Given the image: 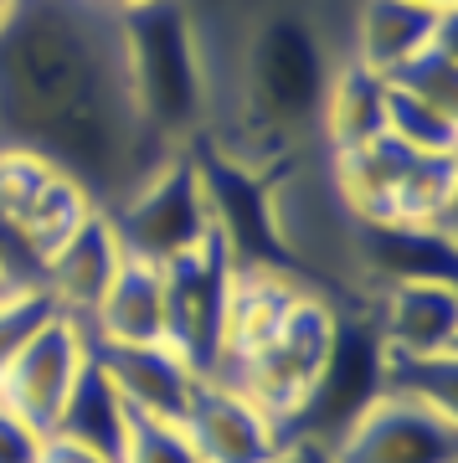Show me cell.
<instances>
[{
	"mask_svg": "<svg viewBox=\"0 0 458 463\" xmlns=\"http://www.w3.org/2000/svg\"><path fill=\"white\" fill-rule=\"evenodd\" d=\"M294 453H299V463H335L329 448H314V443H294Z\"/></svg>",
	"mask_w": 458,
	"mask_h": 463,
	"instance_id": "obj_32",
	"label": "cell"
},
{
	"mask_svg": "<svg viewBox=\"0 0 458 463\" xmlns=\"http://www.w3.org/2000/svg\"><path fill=\"white\" fill-rule=\"evenodd\" d=\"M88 345H155L165 340V283L155 263L124 258L119 279L99 298V309L82 319Z\"/></svg>",
	"mask_w": 458,
	"mask_h": 463,
	"instance_id": "obj_17",
	"label": "cell"
},
{
	"mask_svg": "<svg viewBox=\"0 0 458 463\" xmlns=\"http://www.w3.org/2000/svg\"><path fill=\"white\" fill-rule=\"evenodd\" d=\"M5 11H11V5H0V21H5Z\"/></svg>",
	"mask_w": 458,
	"mask_h": 463,
	"instance_id": "obj_35",
	"label": "cell"
},
{
	"mask_svg": "<svg viewBox=\"0 0 458 463\" xmlns=\"http://www.w3.org/2000/svg\"><path fill=\"white\" fill-rule=\"evenodd\" d=\"M119 268H124V248H119V232L109 222V212L99 206V212L82 216L78 232L42 263V288L52 294L57 315L82 325L99 309V298L109 294V283L119 279Z\"/></svg>",
	"mask_w": 458,
	"mask_h": 463,
	"instance_id": "obj_12",
	"label": "cell"
},
{
	"mask_svg": "<svg viewBox=\"0 0 458 463\" xmlns=\"http://www.w3.org/2000/svg\"><path fill=\"white\" fill-rule=\"evenodd\" d=\"M180 428L196 443L201 463H273L289 453L279 422L227 381H201Z\"/></svg>",
	"mask_w": 458,
	"mask_h": 463,
	"instance_id": "obj_11",
	"label": "cell"
},
{
	"mask_svg": "<svg viewBox=\"0 0 458 463\" xmlns=\"http://www.w3.org/2000/svg\"><path fill=\"white\" fill-rule=\"evenodd\" d=\"M458 11H433L423 0H366L360 11V32H356V62L392 78L396 67H407L417 52H427L443 36V26Z\"/></svg>",
	"mask_w": 458,
	"mask_h": 463,
	"instance_id": "obj_18",
	"label": "cell"
},
{
	"mask_svg": "<svg viewBox=\"0 0 458 463\" xmlns=\"http://www.w3.org/2000/svg\"><path fill=\"white\" fill-rule=\"evenodd\" d=\"M52 315H57V304H52L47 288H16V294L0 298V376H5L11 355H16Z\"/></svg>",
	"mask_w": 458,
	"mask_h": 463,
	"instance_id": "obj_27",
	"label": "cell"
},
{
	"mask_svg": "<svg viewBox=\"0 0 458 463\" xmlns=\"http://www.w3.org/2000/svg\"><path fill=\"white\" fill-rule=\"evenodd\" d=\"M386 99H392V83L360 62H350L340 78H329L320 124H325L335 155H350V149L386 139Z\"/></svg>",
	"mask_w": 458,
	"mask_h": 463,
	"instance_id": "obj_20",
	"label": "cell"
},
{
	"mask_svg": "<svg viewBox=\"0 0 458 463\" xmlns=\"http://www.w3.org/2000/svg\"><path fill=\"white\" fill-rule=\"evenodd\" d=\"M407 165H412V149L396 145L392 134L377 139V145H366V149L335 155V175H340L345 206L360 222H392V206H396V191H402Z\"/></svg>",
	"mask_w": 458,
	"mask_h": 463,
	"instance_id": "obj_21",
	"label": "cell"
},
{
	"mask_svg": "<svg viewBox=\"0 0 458 463\" xmlns=\"http://www.w3.org/2000/svg\"><path fill=\"white\" fill-rule=\"evenodd\" d=\"M386 392L458 417V350H443V355H392L386 350Z\"/></svg>",
	"mask_w": 458,
	"mask_h": 463,
	"instance_id": "obj_23",
	"label": "cell"
},
{
	"mask_svg": "<svg viewBox=\"0 0 458 463\" xmlns=\"http://www.w3.org/2000/svg\"><path fill=\"white\" fill-rule=\"evenodd\" d=\"M310 294L304 283L279 279V273H237L232 279V304H227V350H222V371L216 381H227L237 365H247L273 335H279L283 315L294 309V298Z\"/></svg>",
	"mask_w": 458,
	"mask_h": 463,
	"instance_id": "obj_19",
	"label": "cell"
},
{
	"mask_svg": "<svg viewBox=\"0 0 458 463\" xmlns=\"http://www.w3.org/2000/svg\"><path fill=\"white\" fill-rule=\"evenodd\" d=\"M325 88H329V67L310 21L273 16L253 36L247 109H253V124H262L273 139H289L294 129L314 124L320 109H325Z\"/></svg>",
	"mask_w": 458,
	"mask_h": 463,
	"instance_id": "obj_5",
	"label": "cell"
},
{
	"mask_svg": "<svg viewBox=\"0 0 458 463\" xmlns=\"http://www.w3.org/2000/svg\"><path fill=\"white\" fill-rule=\"evenodd\" d=\"M82 361H88V335H82L78 319L52 315L42 330L26 340V345L11 355L5 376H0V407H11L16 417H26L36 432L57 428V412H62L67 392L78 381Z\"/></svg>",
	"mask_w": 458,
	"mask_h": 463,
	"instance_id": "obj_9",
	"label": "cell"
},
{
	"mask_svg": "<svg viewBox=\"0 0 458 463\" xmlns=\"http://www.w3.org/2000/svg\"><path fill=\"white\" fill-rule=\"evenodd\" d=\"M124 463H201V453H196V443L186 438L180 422H160V417L134 412Z\"/></svg>",
	"mask_w": 458,
	"mask_h": 463,
	"instance_id": "obj_28",
	"label": "cell"
},
{
	"mask_svg": "<svg viewBox=\"0 0 458 463\" xmlns=\"http://www.w3.org/2000/svg\"><path fill=\"white\" fill-rule=\"evenodd\" d=\"M5 294H16V288H0V298H5Z\"/></svg>",
	"mask_w": 458,
	"mask_h": 463,
	"instance_id": "obj_36",
	"label": "cell"
},
{
	"mask_svg": "<svg viewBox=\"0 0 458 463\" xmlns=\"http://www.w3.org/2000/svg\"><path fill=\"white\" fill-rule=\"evenodd\" d=\"M88 212H99V201L88 196V191H82V185L67 175V170H57V175L42 185V196L26 206V216H21L16 227H21V237L32 242L36 258L47 263L52 252H57L67 237L78 232V222H82Z\"/></svg>",
	"mask_w": 458,
	"mask_h": 463,
	"instance_id": "obj_22",
	"label": "cell"
},
{
	"mask_svg": "<svg viewBox=\"0 0 458 463\" xmlns=\"http://www.w3.org/2000/svg\"><path fill=\"white\" fill-rule=\"evenodd\" d=\"M232 268L222 237H206L196 252L160 268L165 283V345L191 365L201 381H216L222 350H227V304H232Z\"/></svg>",
	"mask_w": 458,
	"mask_h": 463,
	"instance_id": "obj_7",
	"label": "cell"
},
{
	"mask_svg": "<svg viewBox=\"0 0 458 463\" xmlns=\"http://www.w3.org/2000/svg\"><path fill=\"white\" fill-rule=\"evenodd\" d=\"M458 417L381 392L371 412L329 448L335 463H458Z\"/></svg>",
	"mask_w": 458,
	"mask_h": 463,
	"instance_id": "obj_10",
	"label": "cell"
},
{
	"mask_svg": "<svg viewBox=\"0 0 458 463\" xmlns=\"http://www.w3.org/2000/svg\"><path fill=\"white\" fill-rule=\"evenodd\" d=\"M57 175L52 160H42L36 149H21V145H0V216L5 222H21L26 206L42 196V185Z\"/></svg>",
	"mask_w": 458,
	"mask_h": 463,
	"instance_id": "obj_26",
	"label": "cell"
},
{
	"mask_svg": "<svg viewBox=\"0 0 458 463\" xmlns=\"http://www.w3.org/2000/svg\"><path fill=\"white\" fill-rule=\"evenodd\" d=\"M273 463H299V453H294V448H289V453H283V458H273Z\"/></svg>",
	"mask_w": 458,
	"mask_h": 463,
	"instance_id": "obj_34",
	"label": "cell"
},
{
	"mask_svg": "<svg viewBox=\"0 0 458 463\" xmlns=\"http://www.w3.org/2000/svg\"><path fill=\"white\" fill-rule=\"evenodd\" d=\"M129 428H134L129 402H124V392L114 386V376L103 371V361L88 345V361H82L78 381H72V392L62 402V412H57L52 438H67V443L88 448V453H99L109 463H124Z\"/></svg>",
	"mask_w": 458,
	"mask_h": 463,
	"instance_id": "obj_16",
	"label": "cell"
},
{
	"mask_svg": "<svg viewBox=\"0 0 458 463\" xmlns=\"http://www.w3.org/2000/svg\"><path fill=\"white\" fill-rule=\"evenodd\" d=\"M386 134L396 145H407L412 155H453L458 145V114L433 109V103L412 99L402 88H392L386 99Z\"/></svg>",
	"mask_w": 458,
	"mask_h": 463,
	"instance_id": "obj_25",
	"label": "cell"
},
{
	"mask_svg": "<svg viewBox=\"0 0 458 463\" xmlns=\"http://www.w3.org/2000/svg\"><path fill=\"white\" fill-rule=\"evenodd\" d=\"M42 448H47V432H36L26 417L0 407V463H42Z\"/></svg>",
	"mask_w": 458,
	"mask_h": 463,
	"instance_id": "obj_29",
	"label": "cell"
},
{
	"mask_svg": "<svg viewBox=\"0 0 458 463\" xmlns=\"http://www.w3.org/2000/svg\"><path fill=\"white\" fill-rule=\"evenodd\" d=\"M356 252L381 288L396 283H453V232H433L417 222H360Z\"/></svg>",
	"mask_w": 458,
	"mask_h": 463,
	"instance_id": "obj_14",
	"label": "cell"
},
{
	"mask_svg": "<svg viewBox=\"0 0 458 463\" xmlns=\"http://www.w3.org/2000/svg\"><path fill=\"white\" fill-rule=\"evenodd\" d=\"M386 83L402 88V93H412V99L433 103V109L458 114V16L443 26V36L433 42V47L417 52L407 67H396Z\"/></svg>",
	"mask_w": 458,
	"mask_h": 463,
	"instance_id": "obj_24",
	"label": "cell"
},
{
	"mask_svg": "<svg viewBox=\"0 0 458 463\" xmlns=\"http://www.w3.org/2000/svg\"><path fill=\"white\" fill-rule=\"evenodd\" d=\"M0 288H5V273H0Z\"/></svg>",
	"mask_w": 458,
	"mask_h": 463,
	"instance_id": "obj_38",
	"label": "cell"
},
{
	"mask_svg": "<svg viewBox=\"0 0 458 463\" xmlns=\"http://www.w3.org/2000/svg\"><path fill=\"white\" fill-rule=\"evenodd\" d=\"M335 319H340V309H335L320 288L299 294L294 309L283 315L279 335H273L247 365H237L227 376V386H237L247 402H258L262 412L283 428V422L294 417L299 402L310 397L314 376H320V365H325L329 340H335Z\"/></svg>",
	"mask_w": 458,
	"mask_h": 463,
	"instance_id": "obj_8",
	"label": "cell"
},
{
	"mask_svg": "<svg viewBox=\"0 0 458 463\" xmlns=\"http://www.w3.org/2000/svg\"><path fill=\"white\" fill-rule=\"evenodd\" d=\"M119 232L124 258L139 263H176L186 252H196L212 237V206L201 191V175L191 165V155H165L145 181L109 212Z\"/></svg>",
	"mask_w": 458,
	"mask_h": 463,
	"instance_id": "obj_6",
	"label": "cell"
},
{
	"mask_svg": "<svg viewBox=\"0 0 458 463\" xmlns=\"http://www.w3.org/2000/svg\"><path fill=\"white\" fill-rule=\"evenodd\" d=\"M381 392H386V340H381L371 309H345L335 319V340H329V355L314 376L310 397L283 422V438H289V448H335L371 412V402Z\"/></svg>",
	"mask_w": 458,
	"mask_h": 463,
	"instance_id": "obj_4",
	"label": "cell"
},
{
	"mask_svg": "<svg viewBox=\"0 0 458 463\" xmlns=\"http://www.w3.org/2000/svg\"><path fill=\"white\" fill-rule=\"evenodd\" d=\"M42 463H109V458H99V453H88V448H78V443H67V438H47Z\"/></svg>",
	"mask_w": 458,
	"mask_h": 463,
	"instance_id": "obj_30",
	"label": "cell"
},
{
	"mask_svg": "<svg viewBox=\"0 0 458 463\" xmlns=\"http://www.w3.org/2000/svg\"><path fill=\"white\" fill-rule=\"evenodd\" d=\"M119 32V62H124V93H129L134 124L145 145H176L191 134L206 109L201 83L196 32L180 0H155L139 11L114 16Z\"/></svg>",
	"mask_w": 458,
	"mask_h": 463,
	"instance_id": "obj_2",
	"label": "cell"
},
{
	"mask_svg": "<svg viewBox=\"0 0 458 463\" xmlns=\"http://www.w3.org/2000/svg\"><path fill=\"white\" fill-rule=\"evenodd\" d=\"M88 0H16L0 21V129L67 170L93 201H124L145 170L119 32Z\"/></svg>",
	"mask_w": 458,
	"mask_h": 463,
	"instance_id": "obj_1",
	"label": "cell"
},
{
	"mask_svg": "<svg viewBox=\"0 0 458 463\" xmlns=\"http://www.w3.org/2000/svg\"><path fill=\"white\" fill-rule=\"evenodd\" d=\"M93 355L124 392L129 412L160 417V422H186L201 376L165 340H155V345H93Z\"/></svg>",
	"mask_w": 458,
	"mask_h": 463,
	"instance_id": "obj_13",
	"label": "cell"
},
{
	"mask_svg": "<svg viewBox=\"0 0 458 463\" xmlns=\"http://www.w3.org/2000/svg\"><path fill=\"white\" fill-rule=\"evenodd\" d=\"M423 5H433V11H458V0H423Z\"/></svg>",
	"mask_w": 458,
	"mask_h": 463,
	"instance_id": "obj_33",
	"label": "cell"
},
{
	"mask_svg": "<svg viewBox=\"0 0 458 463\" xmlns=\"http://www.w3.org/2000/svg\"><path fill=\"white\" fill-rule=\"evenodd\" d=\"M88 5H99L109 16H124V11H139V5H155V0H88Z\"/></svg>",
	"mask_w": 458,
	"mask_h": 463,
	"instance_id": "obj_31",
	"label": "cell"
},
{
	"mask_svg": "<svg viewBox=\"0 0 458 463\" xmlns=\"http://www.w3.org/2000/svg\"><path fill=\"white\" fill-rule=\"evenodd\" d=\"M0 5H16V0H0Z\"/></svg>",
	"mask_w": 458,
	"mask_h": 463,
	"instance_id": "obj_37",
	"label": "cell"
},
{
	"mask_svg": "<svg viewBox=\"0 0 458 463\" xmlns=\"http://www.w3.org/2000/svg\"><path fill=\"white\" fill-rule=\"evenodd\" d=\"M392 355H443L458 350V288L453 283H396L371 309Z\"/></svg>",
	"mask_w": 458,
	"mask_h": 463,
	"instance_id": "obj_15",
	"label": "cell"
},
{
	"mask_svg": "<svg viewBox=\"0 0 458 463\" xmlns=\"http://www.w3.org/2000/svg\"><path fill=\"white\" fill-rule=\"evenodd\" d=\"M191 165L201 175V191H206V206H212V232L222 237L232 268L237 273H279V279H294L310 288L314 273L289 242L279 185L253 160H237L232 149H212V145H201L191 155Z\"/></svg>",
	"mask_w": 458,
	"mask_h": 463,
	"instance_id": "obj_3",
	"label": "cell"
}]
</instances>
